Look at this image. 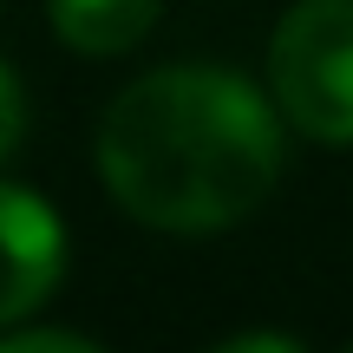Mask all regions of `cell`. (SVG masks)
Segmentation results:
<instances>
[{
    "label": "cell",
    "mask_w": 353,
    "mask_h": 353,
    "mask_svg": "<svg viewBox=\"0 0 353 353\" xmlns=\"http://www.w3.org/2000/svg\"><path fill=\"white\" fill-rule=\"evenodd\" d=\"M99 176L144 229H229L281 176V105L229 65H157L105 105Z\"/></svg>",
    "instance_id": "cell-1"
},
{
    "label": "cell",
    "mask_w": 353,
    "mask_h": 353,
    "mask_svg": "<svg viewBox=\"0 0 353 353\" xmlns=\"http://www.w3.org/2000/svg\"><path fill=\"white\" fill-rule=\"evenodd\" d=\"M268 99L301 138L353 144V0H294L275 20Z\"/></svg>",
    "instance_id": "cell-2"
},
{
    "label": "cell",
    "mask_w": 353,
    "mask_h": 353,
    "mask_svg": "<svg viewBox=\"0 0 353 353\" xmlns=\"http://www.w3.org/2000/svg\"><path fill=\"white\" fill-rule=\"evenodd\" d=\"M65 275V223L39 190L0 183V327L46 307Z\"/></svg>",
    "instance_id": "cell-3"
},
{
    "label": "cell",
    "mask_w": 353,
    "mask_h": 353,
    "mask_svg": "<svg viewBox=\"0 0 353 353\" xmlns=\"http://www.w3.org/2000/svg\"><path fill=\"white\" fill-rule=\"evenodd\" d=\"M164 0H46L52 39L85 59H112V52H131L144 33L157 26Z\"/></svg>",
    "instance_id": "cell-4"
},
{
    "label": "cell",
    "mask_w": 353,
    "mask_h": 353,
    "mask_svg": "<svg viewBox=\"0 0 353 353\" xmlns=\"http://www.w3.org/2000/svg\"><path fill=\"white\" fill-rule=\"evenodd\" d=\"M216 353H301L294 334H229Z\"/></svg>",
    "instance_id": "cell-7"
},
{
    "label": "cell",
    "mask_w": 353,
    "mask_h": 353,
    "mask_svg": "<svg viewBox=\"0 0 353 353\" xmlns=\"http://www.w3.org/2000/svg\"><path fill=\"white\" fill-rule=\"evenodd\" d=\"M20 131H26V85L7 59H0V164L20 151Z\"/></svg>",
    "instance_id": "cell-6"
},
{
    "label": "cell",
    "mask_w": 353,
    "mask_h": 353,
    "mask_svg": "<svg viewBox=\"0 0 353 353\" xmlns=\"http://www.w3.org/2000/svg\"><path fill=\"white\" fill-rule=\"evenodd\" d=\"M0 353H99V341L72 334V327H26V321H13V327H0Z\"/></svg>",
    "instance_id": "cell-5"
}]
</instances>
